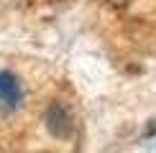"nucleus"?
<instances>
[{
  "mask_svg": "<svg viewBox=\"0 0 156 153\" xmlns=\"http://www.w3.org/2000/svg\"><path fill=\"white\" fill-rule=\"evenodd\" d=\"M23 100L21 82L16 79L10 72H0V107L5 110H16Z\"/></svg>",
  "mask_w": 156,
  "mask_h": 153,
  "instance_id": "f03ea898",
  "label": "nucleus"
},
{
  "mask_svg": "<svg viewBox=\"0 0 156 153\" xmlns=\"http://www.w3.org/2000/svg\"><path fill=\"white\" fill-rule=\"evenodd\" d=\"M46 127L56 138L72 135V127H74L72 125V115H69V110L62 105V102H54V105L46 110Z\"/></svg>",
  "mask_w": 156,
  "mask_h": 153,
  "instance_id": "f257e3e1",
  "label": "nucleus"
}]
</instances>
